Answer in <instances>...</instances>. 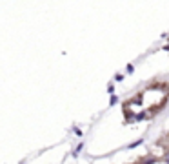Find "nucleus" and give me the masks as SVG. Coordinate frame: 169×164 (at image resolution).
Wrapping results in <instances>:
<instances>
[{
    "label": "nucleus",
    "instance_id": "obj_1",
    "mask_svg": "<svg viewBox=\"0 0 169 164\" xmlns=\"http://www.w3.org/2000/svg\"><path fill=\"white\" fill-rule=\"evenodd\" d=\"M142 141H136V142H133V144H129V148H136V146H140Z\"/></svg>",
    "mask_w": 169,
    "mask_h": 164
},
{
    "label": "nucleus",
    "instance_id": "obj_3",
    "mask_svg": "<svg viewBox=\"0 0 169 164\" xmlns=\"http://www.w3.org/2000/svg\"><path fill=\"white\" fill-rule=\"evenodd\" d=\"M133 71H135V68H133L131 64H129V66H127V73H133Z\"/></svg>",
    "mask_w": 169,
    "mask_h": 164
},
{
    "label": "nucleus",
    "instance_id": "obj_2",
    "mask_svg": "<svg viewBox=\"0 0 169 164\" xmlns=\"http://www.w3.org/2000/svg\"><path fill=\"white\" fill-rule=\"evenodd\" d=\"M164 162H166V164H169V151L166 153V155H164Z\"/></svg>",
    "mask_w": 169,
    "mask_h": 164
}]
</instances>
